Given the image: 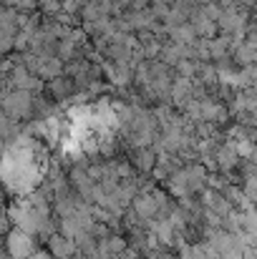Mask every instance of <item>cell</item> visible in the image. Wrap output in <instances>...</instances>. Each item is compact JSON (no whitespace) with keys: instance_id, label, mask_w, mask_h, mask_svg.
Wrapping results in <instances>:
<instances>
[{"instance_id":"cell-1","label":"cell","mask_w":257,"mask_h":259,"mask_svg":"<svg viewBox=\"0 0 257 259\" xmlns=\"http://www.w3.org/2000/svg\"><path fill=\"white\" fill-rule=\"evenodd\" d=\"M10 254L15 259L28 257V254H30V239H28L25 234H20V232L10 234Z\"/></svg>"}]
</instances>
